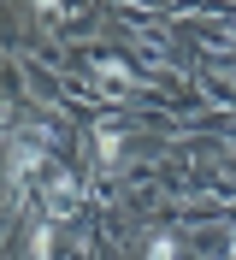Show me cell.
Returning a JSON list of instances; mask_svg holds the SVG:
<instances>
[{
    "label": "cell",
    "mask_w": 236,
    "mask_h": 260,
    "mask_svg": "<svg viewBox=\"0 0 236 260\" xmlns=\"http://www.w3.org/2000/svg\"><path fill=\"white\" fill-rule=\"evenodd\" d=\"M12 166H18V172H36V166H42V148H18Z\"/></svg>",
    "instance_id": "cell-1"
},
{
    "label": "cell",
    "mask_w": 236,
    "mask_h": 260,
    "mask_svg": "<svg viewBox=\"0 0 236 260\" xmlns=\"http://www.w3.org/2000/svg\"><path fill=\"white\" fill-rule=\"evenodd\" d=\"M148 260H177V248H172V243H154V254H148Z\"/></svg>",
    "instance_id": "cell-2"
},
{
    "label": "cell",
    "mask_w": 236,
    "mask_h": 260,
    "mask_svg": "<svg viewBox=\"0 0 236 260\" xmlns=\"http://www.w3.org/2000/svg\"><path fill=\"white\" fill-rule=\"evenodd\" d=\"M230 243H236V237H230ZM230 260H236V248H230Z\"/></svg>",
    "instance_id": "cell-3"
}]
</instances>
